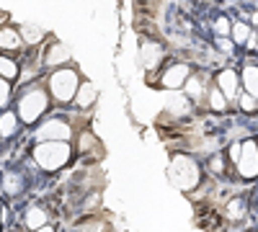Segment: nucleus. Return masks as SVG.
I'll use <instances>...</instances> for the list:
<instances>
[{
	"label": "nucleus",
	"mask_w": 258,
	"mask_h": 232,
	"mask_svg": "<svg viewBox=\"0 0 258 232\" xmlns=\"http://www.w3.org/2000/svg\"><path fill=\"white\" fill-rule=\"evenodd\" d=\"M44 109H47V96H44V91H29L24 98L18 101V116L24 119L26 124L36 121Z\"/></svg>",
	"instance_id": "obj_3"
},
{
	"label": "nucleus",
	"mask_w": 258,
	"mask_h": 232,
	"mask_svg": "<svg viewBox=\"0 0 258 232\" xmlns=\"http://www.w3.org/2000/svg\"><path fill=\"white\" fill-rule=\"evenodd\" d=\"M16 72H18V67L13 65V62L6 59V57H0V78L11 80V78H16Z\"/></svg>",
	"instance_id": "obj_18"
},
{
	"label": "nucleus",
	"mask_w": 258,
	"mask_h": 232,
	"mask_svg": "<svg viewBox=\"0 0 258 232\" xmlns=\"http://www.w3.org/2000/svg\"><path fill=\"white\" fill-rule=\"evenodd\" d=\"M243 86H245V93L258 96V67L255 65H248L243 70Z\"/></svg>",
	"instance_id": "obj_11"
},
{
	"label": "nucleus",
	"mask_w": 258,
	"mask_h": 232,
	"mask_svg": "<svg viewBox=\"0 0 258 232\" xmlns=\"http://www.w3.org/2000/svg\"><path fill=\"white\" fill-rule=\"evenodd\" d=\"M36 232H54V229H52V227L47 224V227H41V229H36Z\"/></svg>",
	"instance_id": "obj_29"
},
{
	"label": "nucleus",
	"mask_w": 258,
	"mask_h": 232,
	"mask_svg": "<svg viewBox=\"0 0 258 232\" xmlns=\"http://www.w3.org/2000/svg\"><path fill=\"white\" fill-rule=\"evenodd\" d=\"M214 29H217L220 36H227V31H232L230 24H227V18H217V21H214Z\"/></svg>",
	"instance_id": "obj_24"
},
{
	"label": "nucleus",
	"mask_w": 258,
	"mask_h": 232,
	"mask_svg": "<svg viewBox=\"0 0 258 232\" xmlns=\"http://www.w3.org/2000/svg\"><path fill=\"white\" fill-rule=\"evenodd\" d=\"M186 93H188L191 98H202V80H199V78L186 80Z\"/></svg>",
	"instance_id": "obj_20"
},
{
	"label": "nucleus",
	"mask_w": 258,
	"mask_h": 232,
	"mask_svg": "<svg viewBox=\"0 0 258 232\" xmlns=\"http://www.w3.org/2000/svg\"><path fill=\"white\" fill-rule=\"evenodd\" d=\"M70 134H73V132H70L68 124L59 121V119H52V121H47V124L36 132V139H39V142H68Z\"/></svg>",
	"instance_id": "obj_6"
},
{
	"label": "nucleus",
	"mask_w": 258,
	"mask_h": 232,
	"mask_svg": "<svg viewBox=\"0 0 258 232\" xmlns=\"http://www.w3.org/2000/svg\"><path fill=\"white\" fill-rule=\"evenodd\" d=\"M217 88L225 93V98H235V93H238V75H235L232 70H222L217 75Z\"/></svg>",
	"instance_id": "obj_8"
},
{
	"label": "nucleus",
	"mask_w": 258,
	"mask_h": 232,
	"mask_svg": "<svg viewBox=\"0 0 258 232\" xmlns=\"http://www.w3.org/2000/svg\"><path fill=\"white\" fill-rule=\"evenodd\" d=\"M186 78H188V67L186 65H173L163 75V86L170 88V91H176V88H181L183 83H186Z\"/></svg>",
	"instance_id": "obj_7"
},
{
	"label": "nucleus",
	"mask_w": 258,
	"mask_h": 232,
	"mask_svg": "<svg viewBox=\"0 0 258 232\" xmlns=\"http://www.w3.org/2000/svg\"><path fill=\"white\" fill-rule=\"evenodd\" d=\"M240 109H243V111H255V109H258V101H255V96L243 93V96H240Z\"/></svg>",
	"instance_id": "obj_22"
},
{
	"label": "nucleus",
	"mask_w": 258,
	"mask_h": 232,
	"mask_svg": "<svg viewBox=\"0 0 258 232\" xmlns=\"http://www.w3.org/2000/svg\"><path fill=\"white\" fill-rule=\"evenodd\" d=\"M217 44H220V49H222V52H227V54L232 52V41H230L227 36H222V39L217 41Z\"/></svg>",
	"instance_id": "obj_26"
},
{
	"label": "nucleus",
	"mask_w": 258,
	"mask_h": 232,
	"mask_svg": "<svg viewBox=\"0 0 258 232\" xmlns=\"http://www.w3.org/2000/svg\"><path fill=\"white\" fill-rule=\"evenodd\" d=\"M170 181L181 188H194L199 183V171H197V163H191L186 158H176L173 165H170Z\"/></svg>",
	"instance_id": "obj_4"
},
{
	"label": "nucleus",
	"mask_w": 258,
	"mask_h": 232,
	"mask_svg": "<svg viewBox=\"0 0 258 232\" xmlns=\"http://www.w3.org/2000/svg\"><path fill=\"white\" fill-rule=\"evenodd\" d=\"M21 39H26L29 44H36V41L41 39V31L34 29V26H21Z\"/></svg>",
	"instance_id": "obj_19"
},
{
	"label": "nucleus",
	"mask_w": 258,
	"mask_h": 232,
	"mask_svg": "<svg viewBox=\"0 0 258 232\" xmlns=\"http://www.w3.org/2000/svg\"><path fill=\"white\" fill-rule=\"evenodd\" d=\"M49 88H52V93H54L57 101L68 103V101L75 96V91H80L78 75H75L73 70H57V72L49 78Z\"/></svg>",
	"instance_id": "obj_2"
},
{
	"label": "nucleus",
	"mask_w": 258,
	"mask_h": 232,
	"mask_svg": "<svg viewBox=\"0 0 258 232\" xmlns=\"http://www.w3.org/2000/svg\"><path fill=\"white\" fill-rule=\"evenodd\" d=\"M93 101H96V88L91 86V83H83L80 91H78V106L80 109H88Z\"/></svg>",
	"instance_id": "obj_13"
},
{
	"label": "nucleus",
	"mask_w": 258,
	"mask_h": 232,
	"mask_svg": "<svg viewBox=\"0 0 258 232\" xmlns=\"http://www.w3.org/2000/svg\"><path fill=\"white\" fill-rule=\"evenodd\" d=\"M26 227L29 229H41V227H47V214L44 212H41V209L39 206H31L29 209V212H26Z\"/></svg>",
	"instance_id": "obj_10"
},
{
	"label": "nucleus",
	"mask_w": 258,
	"mask_h": 232,
	"mask_svg": "<svg viewBox=\"0 0 258 232\" xmlns=\"http://www.w3.org/2000/svg\"><path fill=\"white\" fill-rule=\"evenodd\" d=\"M209 106H212L214 111H225V109H227V98H225V93H222L220 88H214V91L209 93Z\"/></svg>",
	"instance_id": "obj_16"
},
{
	"label": "nucleus",
	"mask_w": 258,
	"mask_h": 232,
	"mask_svg": "<svg viewBox=\"0 0 258 232\" xmlns=\"http://www.w3.org/2000/svg\"><path fill=\"white\" fill-rule=\"evenodd\" d=\"M47 62L49 65H62V62H68V49H64L62 44H54L52 52L47 54Z\"/></svg>",
	"instance_id": "obj_17"
},
{
	"label": "nucleus",
	"mask_w": 258,
	"mask_h": 232,
	"mask_svg": "<svg viewBox=\"0 0 258 232\" xmlns=\"http://www.w3.org/2000/svg\"><path fill=\"white\" fill-rule=\"evenodd\" d=\"M8 98H11V86H8L6 78H0V106H6Z\"/></svg>",
	"instance_id": "obj_23"
},
{
	"label": "nucleus",
	"mask_w": 258,
	"mask_h": 232,
	"mask_svg": "<svg viewBox=\"0 0 258 232\" xmlns=\"http://www.w3.org/2000/svg\"><path fill=\"white\" fill-rule=\"evenodd\" d=\"M238 171L243 178H255L258 176V144L255 142H243V152L238 160Z\"/></svg>",
	"instance_id": "obj_5"
},
{
	"label": "nucleus",
	"mask_w": 258,
	"mask_h": 232,
	"mask_svg": "<svg viewBox=\"0 0 258 232\" xmlns=\"http://www.w3.org/2000/svg\"><path fill=\"white\" fill-rule=\"evenodd\" d=\"M232 39L238 41V44H248V41L253 39L250 26H248V24H243V21H238V24L232 26Z\"/></svg>",
	"instance_id": "obj_15"
},
{
	"label": "nucleus",
	"mask_w": 258,
	"mask_h": 232,
	"mask_svg": "<svg viewBox=\"0 0 258 232\" xmlns=\"http://www.w3.org/2000/svg\"><path fill=\"white\" fill-rule=\"evenodd\" d=\"M0 47L3 49H18L21 47V34L13 29H0Z\"/></svg>",
	"instance_id": "obj_12"
},
{
	"label": "nucleus",
	"mask_w": 258,
	"mask_h": 232,
	"mask_svg": "<svg viewBox=\"0 0 258 232\" xmlns=\"http://www.w3.org/2000/svg\"><path fill=\"white\" fill-rule=\"evenodd\" d=\"M245 214V209H243V201L240 199H235V201H230V209H227V217L230 219H240Z\"/></svg>",
	"instance_id": "obj_21"
},
{
	"label": "nucleus",
	"mask_w": 258,
	"mask_h": 232,
	"mask_svg": "<svg viewBox=\"0 0 258 232\" xmlns=\"http://www.w3.org/2000/svg\"><path fill=\"white\" fill-rule=\"evenodd\" d=\"M240 152H243V147H240V144H232V147H230V158H232L235 163L240 160Z\"/></svg>",
	"instance_id": "obj_27"
},
{
	"label": "nucleus",
	"mask_w": 258,
	"mask_h": 232,
	"mask_svg": "<svg viewBox=\"0 0 258 232\" xmlns=\"http://www.w3.org/2000/svg\"><path fill=\"white\" fill-rule=\"evenodd\" d=\"M212 171L214 173H222V158H212Z\"/></svg>",
	"instance_id": "obj_28"
},
{
	"label": "nucleus",
	"mask_w": 258,
	"mask_h": 232,
	"mask_svg": "<svg viewBox=\"0 0 258 232\" xmlns=\"http://www.w3.org/2000/svg\"><path fill=\"white\" fill-rule=\"evenodd\" d=\"M142 59H145V67H155L163 59V47L155 44V41H145L142 44Z\"/></svg>",
	"instance_id": "obj_9"
},
{
	"label": "nucleus",
	"mask_w": 258,
	"mask_h": 232,
	"mask_svg": "<svg viewBox=\"0 0 258 232\" xmlns=\"http://www.w3.org/2000/svg\"><path fill=\"white\" fill-rule=\"evenodd\" d=\"M18 188H21V186H18V176H6V191H8V194H16Z\"/></svg>",
	"instance_id": "obj_25"
},
{
	"label": "nucleus",
	"mask_w": 258,
	"mask_h": 232,
	"mask_svg": "<svg viewBox=\"0 0 258 232\" xmlns=\"http://www.w3.org/2000/svg\"><path fill=\"white\" fill-rule=\"evenodd\" d=\"M34 160L44 171H54V168L70 160V147H68V142H41L34 150Z\"/></svg>",
	"instance_id": "obj_1"
},
{
	"label": "nucleus",
	"mask_w": 258,
	"mask_h": 232,
	"mask_svg": "<svg viewBox=\"0 0 258 232\" xmlns=\"http://www.w3.org/2000/svg\"><path fill=\"white\" fill-rule=\"evenodd\" d=\"M16 126H18V121H16V114L6 111L3 116H0V137H11V134L16 132Z\"/></svg>",
	"instance_id": "obj_14"
}]
</instances>
